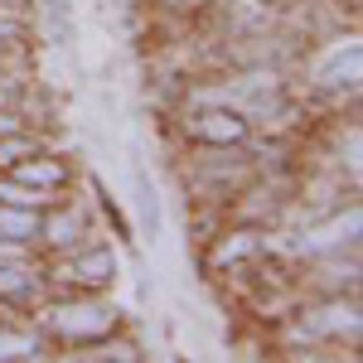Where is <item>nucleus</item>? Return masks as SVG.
I'll use <instances>...</instances> for the list:
<instances>
[{"label":"nucleus","mask_w":363,"mask_h":363,"mask_svg":"<svg viewBox=\"0 0 363 363\" xmlns=\"http://www.w3.org/2000/svg\"><path fill=\"white\" fill-rule=\"evenodd\" d=\"M121 277V262H116L112 242H102V233L97 238H87L83 247L63 252V257H44V286H49V296H102L112 281Z\"/></svg>","instance_id":"f03ea898"},{"label":"nucleus","mask_w":363,"mask_h":363,"mask_svg":"<svg viewBox=\"0 0 363 363\" xmlns=\"http://www.w3.org/2000/svg\"><path fill=\"white\" fill-rule=\"evenodd\" d=\"M174 131L189 145H247L252 140V121L228 102H194L184 107V116L174 121Z\"/></svg>","instance_id":"7ed1b4c3"},{"label":"nucleus","mask_w":363,"mask_h":363,"mask_svg":"<svg viewBox=\"0 0 363 363\" xmlns=\"http://www.w3.org/2000/svg\"><path fill=\"white\" fill-rule=\"evenodd\" d=\"M44 296H49L44 257H34V262H0V310H34Z\"/></svg>","instance_id":"39448f33"},{"label":"nucleus","mask_w":363,"mask_h":363,"mask_svg":"<svg viewBox=\"0 0 363 363\" xmlns=\"http://www.w3.org/2000/svg\"><path fill=\"white\" fill-rule=\"evenodd\" d=\"M34 330L49 344L68 349V344H83V339L121 330V320H116V306H107V301H97V296L83 291V296H44L34 306Z\"/></svg>","instance_id":"f257e3e1"},{"label":"nucleus","mask_w":363,"mask_h":363,"mask_svg":"<svg viewBox=\"0 0 363 363\" xmlns=\"http://www.w3.org/2000/svg\"><path fill=\"white\" fill-rule=\"evenodd\" d=\"M0 238L39 247V208H20V203H0Z\"/></svg>","instance_id":"6e6552de"},{"label":"nucleus","mask_w":363,"mask_h":363,"mask_svg":"<svg viewBox=\"0 0 363 363\" xmlns=\"http://www.w3.org/2000/svg\"><path fill=\"white\" fill-rule=\"evenodd\" d=\"M68 359H78V363H136L140 359V344L136 339H126V335H97V339H83V344H68Z\"/></svg>","instance_id":"0eeeda50"},{"label":"nucleus","mask_w":363,"mask_h":363,"mask_svg":"<svg viewBox=\"0 0 363 363\" xmlns=\"http://www.w3.org/2000/svg\"><path fill=\"white\" fill-rule=\"evenodd\" d=\"M87 238H97V223H92L87 203H78V199L63 194L39 213V257H63V252L83 247Z\"/></svg>","instance_id":"20e7f679"},{"label":"nucleus","mask_w":363,"mask_h":363,"mask_svg":"<svg viewBox=\"0 0 363 363\" xmlns=\"http://www.w3.org/2000/svg\"><path fill=\"white\" fill-rule=\"evenodd\" d=\"M34 150H44V136H39V131H29V126L5 131V136H0V169H15L25 155H34Z\"/></svg>","instance_id":"1a4fd4ad"},{"label":"nucleus","mask_w":363,"mask_h":363,"mask_svg":"<svg viewBox=\"0 0 363 363\" xmlns=\"http://www.w3.org/2000/svg\"><path fill=\"white\" fill-rule=\"evenodd\" d=\"M5 174L25 179L34 189H49V194H68V189H73V160H63L54 150H34V155H25L20 165L5 169Z\"/></svg>","instance_id":"423d86ee"}]
</instances>
